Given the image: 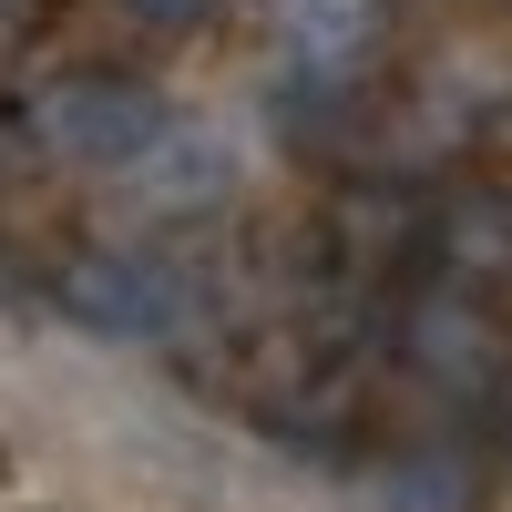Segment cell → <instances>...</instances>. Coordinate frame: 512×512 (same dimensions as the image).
<instances>
[{
    "label": "cell",
    "mask_w": 512,
    "mask_h": 512,
    "mask_svg": "<svg viewBox=\"0 0 512 512\" xmlns=\"http://www.w3.org/2000/svg\"><path fill=\"white\" fill-rule=\"evenodd\" d=\"M175 103L164 82L123 72V62H82V72H52L41 93L21 103V134L41 164H72V175H134V164L175 134Z\"/></svg>",
    "instance_id": "obj_4"
},
{
    "label": "cell",
    "mask_w": 512,
    "mask_h": 512,
    "mask_svg": "<svg viewBox=\"0 0 512 512\" xmlns=\"http://www.w3.org/2000/svg\"><path fill=\"white\" fill-rule=\"evenodd\" d=\"M308 267L318 287L349 297H410L431 277V185L390 175V164H349L308 216Z\"/></svg>",
    "instance_id": "obj_2"
},
{
    "label": "cell",
    "mask_w": 512,
    "mask_h": 512,
    "mask_svg": "<svg viewBox=\"0 0 512 512\" xmlns=\"http://www.w3.org/2000/svg\"><path fill=\"white\" fill-rule=\"evenodd\" d=\"M359 472L379 512H482V461L461 441H400V451H369Z\"/></svg>",
    "instance_id": "obj_8"
},
{
    "label": "cell",
    "mask_w": 512,
    "mask_h": 512,
    "mask_svg": "<svg viewBox=\"0 0 512 512\" xmlns=\"http://www.w3.org/2000/svg\"><path fill=\"white\" fill-rule=\"evenodd\" d=\"M390 359L441 410H502V390H512V308L482 297V287L420 277L410 297H390Z\"/></svg>",
    "instance_id": "obj_3"
},
{
    "label": "cell",
    "mask_w": 512,
    "mask_h": 512,
    "mask_svg": "<svg viewBox=\"0 0 512 512\" xmlns=\"http://www.w3.org/2000/svg\"><path fill=\"white\" fill-rule=\"evenodd\" d=\"M226 390L267 441L308 461H369L379 441V369L328 318H256L226 349Z\"/></svg>",
    "instance_id": "obj_1"
},
{
    "label": "cell",
    "mask_w": 512,
    "mask_h": 512,
    "mask_svg": "<svg viewBox=\"0 0 512 512\" xmlns=\"http://www.w3.org/2000/svg\"><path fill=\"white\" fill-rule=\"evenodd\" d=\"M492 461L512 472V390H502V410H492Z\"/></svg>",
    "instance_id": "obj_11"
},
{
    "label": "cell",
    "mask_w": 512,
    "mask_h": 512,
    "mask_svg": "<svg viewBox=\"0 0 512 512\" xmlns=\"http://www.w3.org/2000/svg\"><path fill=\"white\" fill-rule=\"evenodd\" d=\"M431 277L512 297V175L461 164L451 185H431Z\"/></svg>",
    "instance_id": "obj_7"
},
{
    "label": "cell",
    "mask_w": 512,
    "mask_h": 512,
    "mask_svg": "<svg viewBox=\"0 0 512 512\" xmlns=\"http://www.w3.org/2000/svg\"><path fill=\"white\" fill-rule=\"evenodd\" d=\"M52 308L93 338H123V349H175L205 318V287L154 246H72L52 267Z\"/></svg>",
    "instance_id": "obj_5"
},
{
    "label": "cell",
    "mask_w": 512,
    "mask_h": 512,
    "mask_svg": "<svg viewBox=\"0 0 512 512\" xmlns=\"http://www.w3.org/2000/svg\"><path fill=\"white\" fill-rule=\"evenodd\" d=\"M21 164H31V134H21V113H0V185H11Z\"/></svg>",
    "instance_id": "obj_10"
},
{
    "label": "cell",
    "mask_w": 512,
    "mask_h": 512,
    "mask_svg": "<svg viewBox=\"0 0 512 512\" xmlns=\"http://www.w3.org/2000/svg\"><path fill=\"white\" fill-rule=\"evenodd\" d=\"M492 512H512V492H502V502H492Z\"/></svg>",
    "instance_id": "obj_13"
},
{
    "label": "cell",
    "mask_w": 512,
    "mask_h": 512,
    "mask_svg": "<svg viewBox=\"0 0 512 512\" xmlns=\"http://www.w3.org/2000/svg\"><path fill=\"white\" fill-rule=\"evenodd\" d=\"M0 482H11V441H0Z\"/></svg>",
    "instance_id": "obj_12"
},
{
    "label": "cell",
    "mask_w": 512,
    "mask_h": 512,
    "mask_svg": "<svg viewBox=\"0 0 512 512\" xmlns=\"http://www.w3.org/2000/svg\"><path fill=\"white\" fill-rule=\"evenodd\" d=\"M267 21L297 93H338V103H359L400 52V0H267Z\"/></svg>",
    "instance_id": "obj_6"
},
{
    "label": "cell",
    "mask_w": 512,
    "mask_h": 512,
    "mask_svg": "<svg viewBox=\"0 0 512 512\" xmlns=\"http://www.w3.org/2000/svg\"><path fill=\"white\" fill-rule=\"evenodd\" d=\"M123 11H134L144 31H164V41H185V31H205V21H216L226 0H123Z\"/></svg>",
    "instance_id": "obj_9"
}]
</instances>
